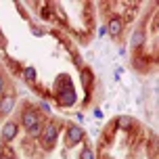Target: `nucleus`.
<instances>
[{"instance_id":"0eeeda50","label":"nucleus","mask_w":159,"mask_h":159,"mask_svg":"<svg viewBox=\"0 0 159 159\" xmlns=\"http://www.w3.org/2000/svg\"><path fill=\"white\" fill-rule=\"evenodd\" d=\"M13 105H15V98H13V96H7V98H2V101H0V111H11V109H13Z\"/></svg>"},{"instance_id":"4468645a","label":"nucleus","mask_w":159,"mask_h":159,"mask_svg":"<svg viewBox=\"0 0 159 159\" xmlns=\"http://www.w3.org/2000/svg\"><path fill=\"white\" fill-rule=\"evenodd\" d=\"M2 90H4V80L0 78V92H2Z\"/></svg>"},{"instance_id":"f257e3e1","label":"nucleus","mask_w":159,"mask_h":159,"mask_svg":"<svg viewBox=\"0 0 159 159\" xmlns=\"http://www.w3.org/2000/svg\"><path fill=\"white\" fill-rule=\"evenodd\" d=\"M23 126L30 130V134H32V136H38L40 130H42V128H40V117L34 111H25L23 113Z\"/></svg>"},{"instance_id":"9d476101","label":"nucleus","mask_w":159,"mask_h":159,"mask_svg":"<svg viewBox=\"0 0 159 159\" xmlns=\"http://www.w3.org/2000/svg\"><path fill=\"white\" fill-rule=\"evenodd\" d=\"M140 42H143V34H140V32H136V34H134V40H132V44L136 46V44H140Z\"/></svg>"},{"instance_id":"20e7f679","label":"nucleus","mask_w":159,"mask_h":159,"mask_svg":"<svg viewBox=\"0 0 159 159\" xmlns=\"http://www.w3.org/2000/svg\"><path fill=\"white\" fill-rule=\"evenodd\" d=\"M119 32H121V19L113 17L111 21H109V34L111 36H119Z\"/></svg>"},{"instance_id":"7ed1b4c3","label":"nucleus","mask_w":159,"mask_h":159,"mask_svg":"<svg viewBox=\"0 0 159 159\" xmlns=\"http://www.w3.org/2000/svg\"><path fill=\"white\" fill-rule=\"evenodd\" d=\"M57 98H59V103L65 105V107H69V105H73V101H75V94H73V88H61L59 90V94H57Z\"/></svg>"},{"instance_id":"ddd939ff","label":"nucleus","mask_w":159,"mask_h":159,"mask_svg":"<svg viewBox=\"0 0 159 159\" xmlns=\"http://www.w3.org/2000/svg\"><path fill=\"white\" fill-rule=\"evenodd\" d=\"M121 126H124V128H128V126H130V119H128V117H124V119H121Z\"/></svg>"},{"instance_id":"1a4fd4ad","label":"nucleus","mask_w":159,"mask_h":159,"mask_svg":"<svg viewBox=\"0 0 159 159\" xmlns=\"http://www.w3.org/2000/svg\"><path fill=\"white\" fill-rule=\"evenodd\" d=\"M82 159H94V153L90 151V149H84L82 151Z\"/></svg>"},{"instance_id":"423d86ee","label":"nucleus","mask_w":159,"mask_h":159,"mask_svg":"<svg viewBox=\"0 0 159 159\" xmlns=\"http://www.w3.org/2000/svg\"><path fill=\"white\" fill-rule=\"evenodd\" d=\"M82 136H84V132H82L78 126L69 128V140H71V143H78V140H82Z\"/></svg>"},{"instance_id":"f03ea898","label":"nucleus","mask_w":159,"mask_h":159,"mask_svg":"<svg viewBox=\"0 0 159 159\" xmlns=\"http://www.w3.org/2000/svg\"><path fill=\"white\" fill-rule=\"evenodd\" d=\"M57 140V126L55 124H48L46 128H44V134H42V144L46 147V149H50L52 144H55Z\"/></svg>"},{"instance_id":"f8f14e48","label":"nucleus","mask_w":159,"mask_h":159,"mask_svg":"<svg viewBox=\"0 0 159 159\" xmlns=\"http://www.w3.org/2000/svg\"><path fill=\"white\" fill-rule=\"evenodd\" d=\"M0 159H15V157H13V151H8V149H7V151L0 155Z\"/></svg>"},{"instance_id":"39448f33","label":"nucleus","mask_w":159,"mask_h":159,"mask_svg":"<svg viewBox=\"0 0 159 159\" xmlns=\"http://www.w3.org/2000/svg\"><path fill=\"white\" fill-rule=\"evenodd\" d=\"M2 134H4V138H7V140L15 138V134H17V126L13 124V121H8L7 126H4V130H2Z\"/></svg>"},{"instance_id":"6e6552de","label":"nucleus","mask_w":159,"mask_h":159,"mask_svg":"<svg viewBox=\"0 0 159 159\" xmlns=\"http://www.w3.org/2000/svg\"><path fill=\"white\" fill-rule=\"evenodd\" d=\"M25 78L30 80V82H34V78H36V71H34L32 67H27V69H25Z\"/></svg>"},{"instance_id":"9b49d317","label":"nucleus","mask_w":159,"mask_h":159,"mask_svg":"<svg viewBox=\"0 0 159 159\" xmlns=\"http://www.w3.org/2000/svg\"><path fill=\"white\" fill-rule=\"evenodd\" d=\"M90 80H92V75H90L88 71H84V73H82V82H84L86 86H88V82H90Z\"/></svg>"}]
</instances>
